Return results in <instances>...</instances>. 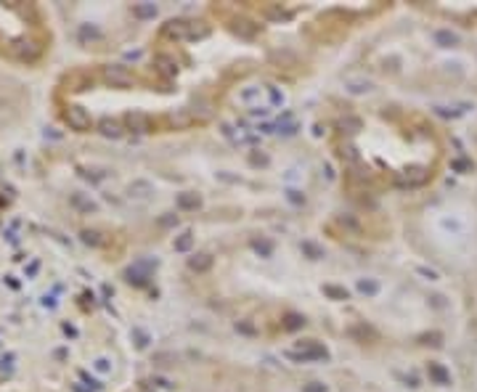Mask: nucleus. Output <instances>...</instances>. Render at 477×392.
I'll return each mask as SVG.
<instances>
[{
	"label": "nucleus",
	"mask_w": 477,
	"mask_h": 392,
	"mask_svg": "<svg viewBox=\"0 0 477 392\" xmlns=\"http://www.w3.org/2000/svg\"><path fill=\"white\" fill-rule=\"evenodd\" d=\"M66 122H69L74 130H88V127H90V117H88V112L82 109V106H69Z\"/></svg>",
	"instance_id": "f257e3e1"
},
{
	"label": "nucleus",
	"mask_w": 477,
	"mask_h": 392,
	"mask_svg": "<svg viewBox=\"0 0 477 392\" xmlns=\"http://www.w3.org/2000/svg\"><path fill=\"white\" fill-rule=\"evenodd\" d=\"M106 80L114 82V85H130L133 77H130L122 66H112V69H106Z\"/></svg>",
	"instance_id": "f03ea898"
},
{
	"label": "nucleus",
	"mask_w": 477,
	"mask_h": 392,
	"mask_svg": "<svg viewBox=\"0 0 477 392\" xmlns=\"http://www.w3.org/2000/svg\"><path fill=\"white\" fill-rule=\"evenodd\" d=\"M165 35H170V37H188L191 35V24H186V21H167Z\"/></svg>",
	"instance_id": "7ed1b4c3"
},
{
	"label": "nucleus",
	"mask_w": 477,
	"mask_h": 392,
	"mask_svg": "<svg viewBox=\"0 0 477 392\" xmlns=\"http://www.w3.org/2000/svg\"><path fill=\"white\" fill-rule=\"evenodd\" d=\"M127 125L133 127V130H138V133H146L149 130V117L146 114H127Z\"/></svg>",
	"instance_id": "20e7f679"
},
{
	"label": "nucleus",
	"mask_w": 477,
	"mask_h": 392,
	"mask_svg": "<svg viewBox=\"0 0 477 392\" xmlns=\"http://www.w3.org/2000/svg\"><path fill=\"white\" fill-rule=\"evenodd\" d=\"M194 271H207V268L212 265V257L210 255H196V257H191V263H188Z\"/></svg>",
	"instance_id": "39448f33"
},
{
	"label": "nucleus",
	"mask_w": 477,
	"mask_h": 392,
	"mask_svg": "<svg viewBox=\"0 0 477 392\" xmlns=\"http://www.w3.org/2000/svg\"><path fill=\"white\" fill-rule=\"evenodd\" d=\"M178 204L186 207V210H191V207H199V196H196V194H180V196H178Z\"/></svg>",
	"instance_id": "423d86ee"
},
{
	"label": "nucleus",
	"mask_w": 477,
	"mask_h": 392,
	"mask_svg": "<svg viewBox=\"0 0 477 392\" xmlns=\"http://www.w3.org/2000/svg\"><path fill=\"white\" fill-rule=\"evenodd\" d=\"M101 133H104V135H119V127H117V122H109V119H104V122H101Z\"/></svg>",
	"instance_id": "0eeeda50"
},
{
	"label": "nucleus",
	"mask_w": 477,
	"mask_h": 392,
	"mask_svg": "<svg viewBox=\"0 0 477 392\" xmlns=\"http://www.w3.org/2000/svg\"><path fill=\"white\" fill-rule=\"evenodd\" d=\"M324 291H326V294H332V297H337V299H345V297H348V291H345V289H337V286H324Z\"/></svg>",
	"instance_id": "6e6552de"
},
{
	"label": "nucleus",
	"mask_w": 477,
	"mask_h": 392,
	"mask_svg": "<svg viewBox=\"0 0 477 392\" xmlns=\"http://www.w3.org/2000/svg\"><path fill=\"white\" fill-rule=\"evenodd\" d=\"M188 247H191V233H186L178 244H175V249H188Z\"/></svg>",
	"instance_id": "1a4fd4ad"
},
{
	"label": "nucleus",
	"mask_w": 477,
	"mask_h": 392,
	"mask_svg": "<svg viewBox=\"0 0 477 392\" xmlns=\"http://www.w3.org/2000/svg\"><path fill=\"white\" fill-rule=\"evenodd\" d=\"M299 324H302V321H299L297 316H289V324H287V329H297Z\"/></svg>",
	"instance_id": "9d476101"
},
{
	"label": "nucleus",
	"mask_w": 477,
	"mask_h": 392,
	"mask_svg": "<svg viewBox=\"0 0 477 392\" xmlns=\"http://www.w3.org/2000/svg\"><path fill=\"white\" fill-rule=\"evenodd\" d=\"M305 392H326V387L324 384H313V387H307Z\"/></svg>",
	"instance_id": "9b49d317"
}]
</instances>
